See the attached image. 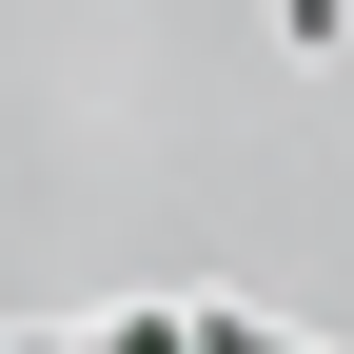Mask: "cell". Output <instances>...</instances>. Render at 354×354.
Instances as JSON below:
<instances>
[{"mask_svg": "<svg viewBox=\"0 0 354 354\" xmlns=\"http://www.w3.org/2000/svg\"><path fill=\"white\" fill-rule=\"evenodd\" d=\"M118 354H197V315H158V335H118Z\"/></svg>", "mask_w": 354, "mask_h": 354, "instance_id": "1", "label": "cell"}, {"mask_svg": "<svg viewBox=\"0 0 354 354\" xmlns=\"http://www.w3.org/2000/svg\"><path fill=\"white\" fill-rule=\"evenodd\" d=\"M197 354H276V335H216V315H197Z\"/></svg>", "mask_w": 354, "mask_h": 354, "instance_id": "2", "label": "cell"}]
</instances>
